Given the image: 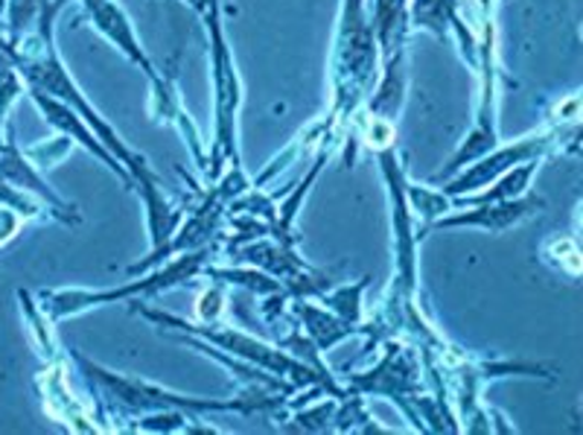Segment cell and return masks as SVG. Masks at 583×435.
Returning <instances> with one entry per match:
<instances>
[{"instance_id":"obj_8","label":"cell","mask_w":583,"mask_h":435,"mask_svg":"<svg viewBox=\"0 0 583 435\" xmlns=\"http://www.w3.org/2000/svg\"><path fill=\"white\" fill-rule=\"evenodd\" d=\"M549 264L560 266L567 275H581V252L572 239H554L549 246Z\"/></svg>"},{"instance_id":"obj_2","label":"cell","mask_w":583,"mask_h":435,"mask_svg":"<svg viewBox=\"0 0 583 435\" xmlns=\"http://www.w3.org/2000/svg\"><path fill=\"white\" fill-rule=\"evenodd\" d=\"M146 316L155 319V322H161V325H172L181 327V331L199 333L204 339H211L213 345H222V350H228L234 357L248 359L254 366L269 368L271 375H295V383H315V375L310 368L298 366L295 359H289L287 354H280V350L269 348V345H262L260 339H254L248 333L243 331H231V327H222V331H213L211 325H187V322H178L172 316H164V313H155V310H144Z\"/></svg>"},{"instance_id":"obj_1","label":"cell","mask_w":583,"mask_h":435,"mask_svg":"<svg viewBox=\"0 0 583 435\" xmlns=\"http://www.w3.org/2000/svg\"><path fill=\"white\" fill-rule=\"evenodd\" d=\"M204 257L208 252H199V255H184L178 257L176 264L161 269V272L149 275L146 281H137L132 287H120V290L111 292H82V290H44L42 292V313H47L51 322H61V319L74 316L79 310L93 308V304H105V301L126 299V295H137V292H158L167 290V287H176V283L190 281L195 272H202Z\"/></svg>"},{"instance_id":"obj_6","label":"cell","mask_w":583,"mask_h":435,"mask_svg":"<svg viewBox=\"0 0 583 435\" xmlns=\"http://www.w3.org/2000/svg\"><path fill=\"white\" fill-rule=\"evenodd\" d=\"M85 7H88V12H91L97 30H100V33L105 35L111 44H117L120 51L126 53L128 59L135 62V65H141L146 77L153 79L155 86L161 88V79H158L155 68L149 65L144 51H141V44L135 42V33H132V26H128L123 9H120L114 0H85Z\"/></svg>"},{"instance_id":"obj_9","label":"cell","mask_w":583,"mask_h":435,"mask_svg":"<svg viewBox=\"0 0 583 435\" xmlns=\"http://www.w3.org/2000/svg\"><path fill=\"white\" fill-rule=\"evenodd\" d=\"M222 301H225L222 290H208V292H204L202 304H199V319H202L204 325H211V322H216V319H220Z\"/></svg>"},{"instance_id":"obj_5","label":"cell","mask_w":583,"mask_h":435,"mask_svg":"<svg viewBox=\"0 0 583 435\" xmlns=\"http://www.w3.org/2000/svg\"><path fill=\"white\" fill-rule=\"evenodd\" d=\"M546 202L534 193L516 199H500V202H482V208H473L461 216H447V220L435 222V225H475V228L491 231V234H502V231L514 228L516 222L528 220L531 214L542 211Z\"/></svg>"},{"instance_id":"obj_4","label":"cell","mask_w":583,"mask_h":435,"mask_svg":"<svg viewBox=\"0 0 583 435\" xmlns=\"http://www.w3.org/2000/svg\"><path fill=\"white\" fill-rule=\"evenodd\" d=\"M551 141L546 137H525V141H516V144L505 146L500 153L487 155L484 161H479L475 167H470L467 172H461L458 179H452L444 188L447 197H461V193H470L475 188H484V185H491L502 176V172L514 170V164H525L531 161V158H540L546 149H549Z\"/></svg>"},{"instance_id":"obj_7","label":"cell","mask_w":583,"mask_h":435,"mask_svg":"<svg viewBox=\"0 0 583 435\" xmlns=\"http://www.w3.org/2000/svg\"><path fill=\"white\" fill-rule=\"evenodd\" d=\"M306 316V325H310V333H313V339L318 342V348L327 350L333 345V342L345 339V336H350V325H341V322H336V319L324 316V313H318V310H304Z\"/></svg>"},{"instance_id":"obj_3","label":"cell","mask_w":583,"mask_h":435,"mask_svg":"<svg viewBox=\"0 0 583 435\" xmlns=\"http://www.w3.org/2000/svg\"><path fill=\"white\" fill-rule=\"evenodd\" d=\"M208 24L213 35V79H216V161L222 158H234V123H237L239 109V79L231 62L228 44L220 33V12H216V0H211V12H208Z\"/></svg>"}]
</instances>
